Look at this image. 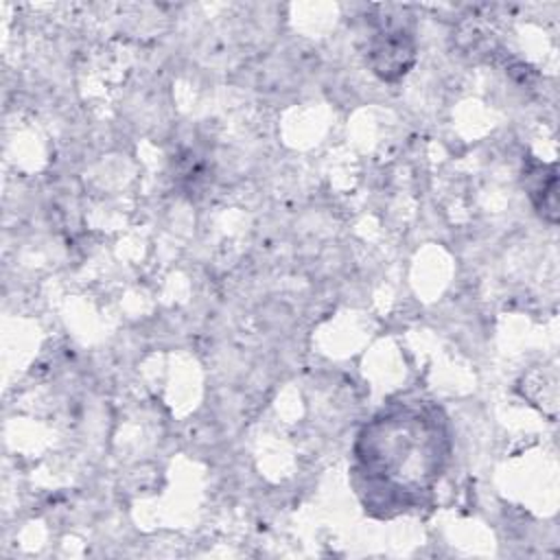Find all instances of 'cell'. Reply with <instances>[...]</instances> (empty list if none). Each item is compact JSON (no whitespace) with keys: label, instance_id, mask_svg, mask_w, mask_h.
Here are the masks:
<instances>
[{"label":"cell","instance_id":"7a4b0ae2","mask_svg":"<svg viewBox=\"0 0 560 560\" xmlns=\"http://www.w3.org/2000/svg\"><path fill=\"white\" fill-rule=\"evenodd\" d=\"M413 61V42L402 28L378 31L370 46V63L374 72L387 81L407 72Z\"/></svg>","mask_w":560,"mask_h":560},{"label":"cell","instance_id":"6da1fadb","mask_svg":"<svg viewBox=\"0 0 560 560\" xmlns=\"http://www.w3.org/2000/svg\"><path fill=\"white\" fill-rule=\"evenodd\" d=\"M444 444L446 438L438 416L402 407L374 418V422L363 429L357 459L374 494L387 488L389 497L385 508L398 505L405 510L416 494L431 488L446 457V453L420 451H440Z\"/></svg>","mask_w":560,"mask_h":560}]
</instances>
